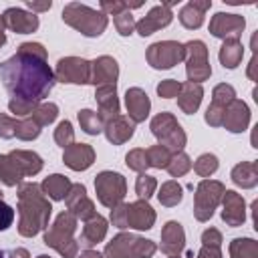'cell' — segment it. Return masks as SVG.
Returning <instances> with one entry per match:
<instances>
[{
  "label": "cell",
  "mask_w": 258,
  "mask_h": 258,
  "mask_svg": "<svg viewBox=\"0 0 258 258\" xmlns=\"http://www.w3.org/2000/svg\"><path fill=\"white\" fill-rule=\"evenodd\" d=\"M0 79L12 101L30 107L44 99L54 85V75L46 64V52L36 42L22 44L14 56L0 62Z\"/></svg>",
  "instance_id": "1"
},
{
  "label": "cell",
  "mask_w": 258,
  "mask_h": 258,
  "mask_svg": "<svg viewBox=\"0 0 258 258\" xmlns=\"http://www.w3.org/2000/svg\"><path fill=\"white\" fill-rule=\"evenodd\" d=\"M20 234L34 236L40 228L46 226L50 216V204L42 198L38 185L24 183L20 185Z\"/></svg>",
  "instance_id": "2"
},
{
  "label": "cell",
  "mask_w": 258,
  "mask_h": 258,
  "mask_svg": "<svg viewBox=\"0 0 258 258\" xmlns=\"http://www.w3.org/2000/svg\"><path fill=\"white\" fill-rule=\"evenodd\" d=\"M40 157L30 151H14L10 155H0V177L6 185H16L22 175H32L40 171Z\"/></svg>",
  "instance_id": "3"
},
{
  "label": "cell",
  "mask_w": 258,
  "mask_h": 258,
  "mask_svg": "<svg viewBox=\"0 0 258 258\" xmlns=\"http://www.w3.org/2000/svg\"><path fill=\"white\" fill-rule=\"evenodd\" d=\"M62 20L87 36H99L107 26V14L105 12H97V10L83 6V4H77V2L64 6Z\"/></svg>",
  "instance_id": "4"
},
{
  "label": "cell",
  "mask_w": 258,
  "mask_h": 258,
  "mask_svg": "<svg viewBox=\"0 0 258 258\" xmlns=\"http://www.w3.org/2000/svg\"><path fill=\"white\" fill-rule=\"evenodd\" d=\"M75 218L73 214L69 212H62L56 222L50 226V230L44 234V242L52 248H56L62 256L67 258H73L75 256V250H77V244L73 240V232H75Z\"/></svg>",
  "instance_id": "5"
},
{
  "label": "cell",
  "mask_w": 258,
  "mask_h": 258,
  "mask_svg": "<svg viewBox=\"0 0 258 258\" xmlns=\"http://www.w3.org/2000/svg\"><path fill=\"white\" fill-rule=\"evenodd\" d=\"M95 187H97V196H99L101 204H105L109 208H117V204L125 196V179L113 171L99 173L95 179Z\"/></svg>",
  "instance_id": "6"
},
{
  "label": "cell",
  "mask_w": 258,
  "mask_h": 258,
  "mask_svg": "<svg viewBox=\"0 0 258 258\" xmlns=\"http://www.w3.org/2000/svg\"><path fill=\"white\" fill-rule=\"evenodd\" d=\"M183 56H185V46L179 42H173V40L155 42L147 50V58H149L151 67H155V69H169Z\"/></svg>",
  "instance_id": "7"
},
{
  "label": "cell",
  "mask_w": 258,
  "mask_h": 258,
  "mask_svg": "<svg viewBox=\"0 0 258 258\" xmlns=\"http://www.w3.org/2000/svg\"><path fill=\"white\" fill-rule=\"evenodd\" d=\"M224 194V185L218 181H202L198 185V194H196V218L200 222L208 220L214 214V208L220 202V196Z\"/></svg>",
  "instance_id": "8"
},
{
  "label": "cell",
  "mask_w": 258,
  "mask_h": 258,
  "mask_svg": "<svg viewBox=\"0 0 258 258\" xmlns=\"http://www.w3.org/2000/svg\"><path fill=\"white\" fill-rule=\"evenodd\" d=\"M185 46V54H187V77L189 81H204L210 77V64H208V50L206 44L200 40H191Z\"/></svg>",
  "instance_id": "9"
},
{
  "label": "cell",
  "mask_w": 258,
  "mask_h": 258,
  "mask_svg": "<svg viewBox=\"0 0 258 258\" xmlns=\"http://www.w3.org/2000/svg\"><path fill=\"white\" fill-rule=\"evenodd\" d=\"M151 129H153V133H155L163 143H167V145L173 147V149H181L183 143H185L183 131H181L179 125L173 121V117L167 115V113L157 115V117L153 119V123H151Z\"/></svg>",
  "instance_id": "10"
},
{
  "label": "cell",
  "mask_w": 258,
  "mask_h": 258,
  "mask_svg": "<svg viewBox=\"0 0 258 258\" xmlns=\"http://www.w3.org/2000/svg\"><path fill=\"white\" fill-rule=\"evenodd\" d=\"M56 75L62 83H91V62L83 58H62L58 60Z\"/></svg>",
  "instance_id": "11"
},
{
  "label": "cell",
  "mask_w": 258,
  "mask_h": 258,
  "mask_svg": "<svg viewBox=\"0 0 258 258\" xmlns=\"http://www.w3.org/2000/svg\"><path fill=\"white\" fill-rule=\"evenodd\" d=\"M244 18L238 14H224L218 12L210 22V32L220 38H238L244 30Z\"/></svg>",
  "instance_id": "12"
},
{
  "label": "cell",
  "mask_w": 258,
  "mask_h": 258,
  "mask_svg": "<svg viewBox=\"0 0 258 258\" xmlns=\"http://www.w3.org/2000/svg\"><path fill=\"white\" fill-rule=\"evenodd\" d=\"M171 4L173 2H167V4H161V6H155L149 10V14L145 18H141L135 26H137V32L141 36H149L151 32H155L157 28L161 26H167L171 22Z\"/></svg>",
  "instance_id": "13"
},
{
  "label": "cell",
  "mask_w": 258,
  "mask_h": 258,
  "mask_svg": "<svg viewBox=\"0 0 258 258\" xmlns=\"http://www.w3.org/2000/svg\"><path fill=\"white\" fill-rule=\"evenodd\" d=\"M234 101V89L230 85H220L216 87L214 91V101L212 105L208 107V113H206V121L210 125H222V119H224V113H226V107Z\"/></svg>",
  "instance_id": "14"
},
{
  "label": "cell",
  "mask_w": 258,
  "mask_h": 258,
  "mask_svg": "<svg viewBox=\"0 0 258 258\" xmlns=\"http://www.w3.org/2000/svg\"><path fill=\"white\" fill-rule=\"evenodd\" d=\"M2 22H4V26L12 28V30H16L20 34H28V32L38 28L36 14H28V12L20 10V8H8L4 12V16H2Z\"/></svg>",
  "instance_id": "15"
},
{
  "label": "cell",
  "mask_w": 258,
  "mask_h": 258,
  "mask_svg": "<svg viewBox=\"0 0 258 258\" xmlns=\"http://www.w3.org/2000/svg\"><path fill=\"white\" fill-rule=\"evenodd\" d=\"M125 216H127V228H137V230H147L151 228L155 214L145 202H137L131 206H125Z\"/></svg>",
  "instance_id": "16"
},
{
  "label": "cell",
  "mask_w": 258,
  "mask_h": 258,
  "mask_svg": "<svg viewBox=\"0 0 258 258\" xmlns=\"http://www.w3.org/2000/svg\"><path fill=\"white\" fill-rule=\"evenodd\" d=\"M248 119H250V113H248V107L246 103L242 101H232L230 107H226V113H224V119H222V125H226L230 131L238 133V131H244L246 125H248Z\"/></svg>",
  "instance_id": "17"
},
{
  "label": "cell",
  "mask_w": 258,
  "mask_h": 258,
  "mask_svg": "<svg viewBox=\"0 0 258 258\" xmlns=\"http://www.w3.org/2000/svg\"><path fill=\"white\" fill-rule=\"evenodd\" d=\"M71 196H67V202H69V210L79 216V218H93L95 212H93V204L89 202L87 198V191L83 185H71L69 189Z\"/></svg>",
  "instance_id": "18"
},
{
  "label": "cell",
  "mask_w": 258,
  "mask_h": 258,
  "mask_svg": "<svg viewBox=\"0 0 258 258\" xmlns=\"http://www.w3.org/2000/svg\"><path fill=\"white\" fill-rule=\"evenodd\" d=\"M91 83H107V85H115V79H117V62L109 56H101L97 58L95 62H91Z\"/></svg>",
  "instance_id": "19"
},
{
  "label": "cell",
  "mask_w": 258,
  "mask_h": 258,
  "mask_svg": "<svg viewBox=\"0 0 258 258\" xmlns=\"http://www.w3.org/2000/svg\"><path fill=\"white\" fill-rule=\"evenodd\" d=\"M64 163L73 169H87L93 163V149L85 143L81 145H67L64 149Z\"/></svg>",
  "instance_id": "20"
},
{
  "label": "cell",
  "mask_w": 258,
  "mask_h": 258,
  "mask_svg": "<svg viewBox=\"0 0 258 258\" xmlns=\"http://www.w3.org/2000/svg\"><path fill=\"white\" fill-rule=\"evenodd\" d=\"M212 6V2L210 0H206V2H187L183 8H181V12H179V20H181V24L185 26V28H198V26H202V22H204V14H206V10Z\"/></svg>",
  "instance_id": "21"
},
{
  "label": "cell",
  "mask_w": 258,
  "mask_h": 258,
  "mask_svg": "<svg viewBox=\"0 0 258 258\" xmlns=\"http://www.w3.org/2000/svg\"><path fill=\"white\" fill-rule=\"evenodd\" d=\"M222 218H224L230 226H240V224L244 222V200H242L236 191H226Z\"/></svg>",
  "instance_id": "22"
},
{
  "label": "cell",
  "mask_w": 258,
  "mask_h": 258,
  "mask_svg": "<svg viewBox=\"0 0 258 258\" xmlns=\"http://www.w3.org/2000/svg\"><path fill=\"white\" fill-rule=\"evenodd\" d=\"M127 109L133 121H141L147 117L149 111V99L141 89H129L127 91Z\"/></svg>",
  "instance_id": "23"
},
{
  "label": "cell",
  "mask_w": 258,
  "mask_h": 258,
  "mask_svg": "<svg viewBox=\"0 0 258 258\" xmlns=\"http://www.w3.org/2000/svg\"><path fill=\"white\" fill-rule=\"evenodd\" d=\"M139 238L131 236V234H119L105 250V254L109 258H127V256H133L135 252V244H137Z\"/></svg>",
  "instance_id": "24"
},
{
  "label": "cell",
  "mask_w": 258,
  "mask_h": 258,
  "mask_svg": "<svg viewBox=\"0 0 258 258\" xmlns=\"http://www.w3.org/2000/svg\"><path fill=\"white\" fill-rule=\"evenodd\" d=\"M183 248V230L177 222H169L165 228H163V244H161V250L167 252V254H175Z\"/></svg>",
  "instance_id": "25"
},
{
  "label": "cell",
  "mask_w": 258,
  "mask_h": 258,
  "mask_svg": "<svg viewBox=\"0 0 258 258\" xmlns=\"http://www.w3.org/2000/svg\"><path fill=\"white\" fill-rule=\"evenodd\" d=\"M242 44L238 38H226L222 50H220V60L226 69H234L238 67V62L242 60Z\"/></svg>",
  "instance_id": "26"
},
{
  "label": "cell",
  "mask_w": 258,
  "mask_h": 258,
  "mask_svg": "<svg viewBox=\"0 0 258 258\" xmlns=\"http://www.w3.org/2000/svg\"><path fill=\"white\" fill-rule=\"evenodd\" d=\"M105 129H107L109 141H113V143H123L125 139H129L133 135V123H129V121H125L121 117L109 121Z\"/></svg>",
  "instance_id": "27"
},
{
  "label": "cell",
  "mask_w": 258,
  "mask_h": 258,
  "mask_svg": "<svg viewBox=\"0 0 258 258\" xmlns=\"http://www.w3.org/2000/svg\"><path fill=\"white\" fill-rule=\"evenodd\" d=\"M105 230H107L105 220H103L101 216H93V218L87 222L85 230H83V244H87V246L97 244V242L105 236Z\"/></svg>",
  "instance_id": "28"
},
{
  "label": "cell",
  "mask_w": 258,
  "mask_h": 258,
  "mask_svg": "<svg viewBox=\"0 0 258 258\" xmlns=\"http://www.w3.org/2000/svg\"><path fill=\"white\" fill-rule=\"evenodd\" d=\"M232 179L242 185V187H252L256 185L258 181V175H256V163H240L234 167L232 171Z\"/></svg>",
  "instance_id": "29"
},
{
  "label": "cell",
  "mask_w": 258,
  "mask_h": 258,
  "mask_svg": "<svg viewBox=\"0 0 258 258\" xmlns=\"http://www.w3.org/2000/svg\"><path fill=\"white\" fill-rule=\"evenodd\" d=\"M42 187H44V191H46L52 200H62V198L69 196L71 183H69V179L62 177V175H50L48 179H44Z\"/></svg>",
  "instance_id": "30"
},
{
  "label": "cell",
  "mask_w": 258,
  "mask_h": 258,
  "mask_svg": "<svg viewBox=\"0 0 258 258\" xmlns=\"http://www.w3.org/2000/svg\"><path fill=\"white\" fill-rule=\"evenodd\" d=\"M200 99H202V87L194 85V83H187L183 87V95L179 97V105L185 113H194L200 105Z\"/></svg>",
  "instance_id": "31"
},
{
  "label": "cell",
  "mask_w": 258,
  "mask_h": 258,
  "mask_svg": "<svg viewBox=\"0 0 258 258\" xmlns=\"http://www.w3.org/2000/svg\"><path fill=\"white\" fill-rule=\"evenodd\" d=\"M230 252L234 258H258V246L250 238H238L232 242Z\"/></svg>",
  "instance_id": "32"
},
{
  "label": "cell",
  "mask_w": 258,
  "mask_h": 258,
  "mask_svg": "<svg viewBox=\"0 0 258 258\" xmlns=\"http://www.w3.org/2000/svg\"><path fill=\"white\" fill-rule=\"evenodd\" d=\"M97 99H99V103H101V107H103V113L107 111V113L117 115L119 103H117V97H115V85H105V87H101V89L97 91Z\"/></svg>",
  "instance_id": "33"
},
{
  "label": "cell",
  "mask_w": 258,
  "mask_h": 258,
  "mask_svg": "<svg viewBox=\"0 0 258 258\" xmlns=\"http://www.w3.org/2000/svg\"><path fill=\"white\" fill-rule=\"evenodd\" d=\"M181 200V187L175 181H167L163 183L161 191H159V202L165 206H175Z\"/></svg>",
  "instance_id": "34"
},
{
  "label": "cell",
  "mask_w": 258,
  "mask_h": 258,
  "mask_svg": "<svg viewBox=\"0 0 258 258\" xmlns=\"http://www.w3.org/2000/svg\"><path fill=\"white\" fill-rule=\"evenodd\" d=\"M79 121H81L83 129H85L87 133H91V135H95V133L101 131V117H99L97 113L89 111V109H85V111L79 113Z\"/></svg>",
  "instance_id": "35"
},
{
  "label": "cell",
  "mask_w": 258,
  "mask_h": 258,
  "mask_svg": "<svg viewBox=\"0 0 258 258\" xmlns=\"http://www.w3.org/2000/svg\"><path fill=\"white\" fill-rule=\"evenodd\" d=\"M147 153V161H149V165H155V167H167V163H169V151L165 149V147H161V145H155V147H151V149H147L145 151Z\"/></svg>",
  "instance_id": "36"
},
{
  "label": "cell",
  "mask_w": 258,
  "mask_h": 258,
  "mask_svg": "<svg viewBox=\"0 0 258 258\" xmlns=\"http://www.w3.org/2000/svg\"><path fill=\"white\" fill-rule=\"evenodd\" d=\"M218 169V159H216V155H212V153H206V155H202L198 161H196V171L200 173V175H210L212 171H216Z\"/></svg>",
  "instance_id": "37"
},
{
  "label": "cell",
  "mask_w": 258,
  "mask_h": 258,
  "mask_svg": "<svg viewBox=\"0 0 258 258\" xmlns=\"http://www.w3.org/2000/svg\"><path fill=\"white\" fill-rule=\"evenodd\" d=\"M189 159H187V155H183V153H177L173 159H169V163H167V169H169V173L171 175H181V173H185L187 169H189Z\"/></svg>",
  "instance_id": "38"
},
{
  "label": "cell",
  "mask_w": 258,
  "mask_h": 258,
  "mask_svg": "<svg viewBox=\"0 0 258 258\" xmlns=\"http://www.w3.org/2000/svg\"><path fill=\"white\" fill-rule=\"evenodd\" d=\"M115 26H117L119 34H123V36L131 34V30H133V26H135V22H133V16H131V12H129V10H125V12L117 14V16H115Z\"/></svg>",
  "instance_id": "39"
},
{
  "label": "cell",
  "mask_w": 258,
  "mask_h": 258,
  "mask_svg": "<svg viewBox=\"0 0 258 258\" xmlns=\"http://www.w3.org/2000/svg\"><path fill=\"white\" fill-rule=\"evenodd\" d=\"M54 117H56V105H52V103L40 105V107L34 111V119H36L38 125H46V123H50Z\"/></svg>",
  "instance_id": "40"
},
{
  "label": "cell",
  "mask_w": 258,
  "mask_h": 258,
  "mask_svg": "<svg viewBox=\"0 0 258 258\" xmlns=\"http://www.w3.org/2000/svg\"><path fill=\"white\" fill-rule=\"evenodd\" d=\"M127 165L133 167V169H137V171L145 169V167L149 165V161H147V153H145L143 149H135V151H131V153L127 155Z\"/></svg>",
  "instance_id": "41"
},
{
  "label": "cell",
  "mask_w": 258,
  "mask_h": 258,
  "mask_svg": "<svg viewBox=\"0 0 258 258\" xmlns=\"http://www.w3.org/2000/svg\"><path fill=\"white\" fill-rule=\"evenodd\" d=\"M153 187H155V179H153V177H149V175H139V177H137V194H139L141 198L147 200V198L151 196Z\"/></svg>",
  "instance_id": "42"
},
{
  "label": "cell",
  "mask_w": 258,
  "mask_h": 258,
  "mask_svg": "<svg viewBox=\"0 0 258 258\" xmlns=\"http://www.w3.org/2000/svg\"><path fill=\"white\" fill-rule=\"evenodd\" d=\"M14 222V210L0 200V230H8Z\"/></svg>",
  "instance_id": "43"
},
{
  "label": "cell",
  "mask_w": 258,
  "mask_h": 258,
  "mask_svg": "<svg viewBox=\"0 0 258 258\" xmlns=\"http://www.w3.org/2000/svg\"><path fill=\"white\" fill-rule=\"evenodd\" d=\"M56 141L62 145V147H67V143L69 141H73V129H71V123L69 121H62L60 125H58V129H56Z\"/></svg>",
  "instance_id": "44"
},
{
  "label": "cell",
  "mask_w": 258,
  "mask_h": 258,
  "mask_svg": "<svg viewBox=\"0 0 258 258\" xmlns=\"http://www.w3.org/2000/svg\"><path fill=\"white\" fill-rule=\"evenodd\" d=\"M179 89H181L179 83H175V81H163V83L157 87V93H159L161 97L169 99V97H175V95L179 93Z\"/></svg>",
  "instance_id": "45"
},
{
  "label": "cell",
  "mask_w": 258,
  "mask_h": 258,
  "mask_svg": "<svg viewBox=\"0 0 258 258\" xmlns=\"http://www.w3.org/2000/svg\"><path fill=\"white\" fill-rule=\"evenodd\" d=\"M111 222L117 226V228H127V216H125V206H119V208H113L111 212Z\"/></svg>",
  "instance_id": "46"
},
{
  "label": "cell",
  "mask_w": 258,
  "mask_h": 258,
  "mask_svg": "<svg viewBox=\"0 0 258 258\" xmlns=\"http://www.w3.org/2000/svg\"><path fill=\"white\" fill-rule=\"evenodd\" d=\"M101 8H103L105 12H111L113 16H117V14L125 12V10H129L125 2H101Z\"/></svg>",
  "instance_id": "47"
},
{
  "label": "cell",
  "mask_w": 258,
  "mask_h": 258,
  "mask_svg": "<svg viewBox=\"0 0 258 258\" xmlns=\"http://www.w3.org/2000/svg\"><path fill=\"white\" fill-rule=\"evenodd\" d=\"M202 240H204V244H208V246H220V242H222L218 230H206L204 236H202Z\"/></svg>",
  "instance_id": "48"
},
{
  "label": "cell",
  "mask_w": 258,
  "mask_h": 258,
  "mask_svg": "<svg viewBox=\"0 0 258 258\" xmlns=\"http://www.w3.org/2000/svg\"><path fill=\"white\" fill-rule=\"evenodd\" d=\"M200 258H222L220 246H208V244H204V248L200 252Z\"/></svg>",
  "instance_id": "49"
},
{
  "label": "cell",
  "mask_w": 258,
  "mask_h": 258,
  "mask_svg": "<svg viewBox=\"0 0 258 258\" xmlns=\"http://www.w3.org/2000/svg\"><path fill=\"white\" fill-rule=\"evenodd\" d=\"M0 258H28V252L24 248H16V250H0Z\"/></svg>",
  "instance_id": "50"
},
{
  "label": "cell",
  "mask_w": 258,
  "mask_h": 258,
  "mask_svg": "<svg viewBox=\"0 0 258 258\" xmlns=\"http://www.w3.org/2000/svg\"><path fill=\"white\" fill-rule=\"evenodd\" d=\"M26 6H28L30 10H48L52 4H50V2H40V4H38V2H28Z\"/></svg>",
  "instance_id": "51"
},
{
  "label": "cell",
  "mask_w": 258,
  "mask_h": 258,
  "mask_svg": "<svg viewBox=\"0 0 258 258\" xmlns=\"http://www.w3.org/2000/svg\"><path fill=\"white\" fill-rule=\"evenodd\" d=\"M81 258H101V254H97V252H93V250H87Z\"/></svg>",
  "instance_id": "52"
},
{
  "label": "cell",
  "mask_w": 258,
  "mask_h": 258,
  "mask_svg": "<svg viewBox=\"0 0 258 258\" xmlns=\"http://www.w3.org/2000/svg\"><path fill=\"white\" fill-rule=\"evenodd\" d=\"M4 40H6V36H4V22H2V16H0V46L4 44Z\"/></svg>",
  "instance_id": "53"
},
{
  "label": "cell",
  "mask_w": 258,
  "mask_h": 258,
  "mask_svg": "<svg viewBox=\"0 0 258 258\" xmlns=\"http://www.w3.org/2000/svg\"><path fill=\"white\" fill-rule=\"evenodd\" d=\"M38 258H48V256H38Z\"/></svg>",
  "instance_id": "54"
}]
</instances>
